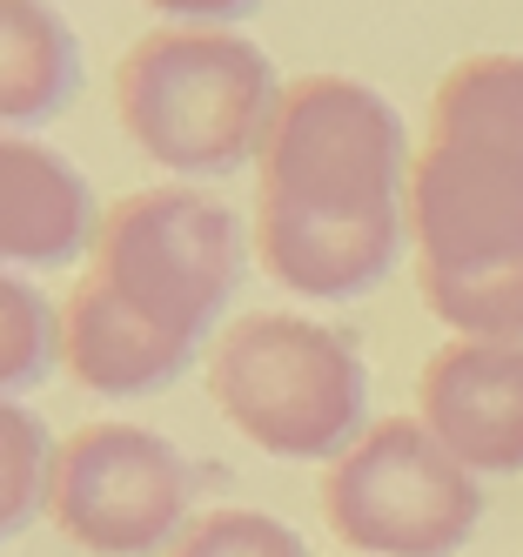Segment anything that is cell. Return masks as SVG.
<instances>
[{"instance_id": "6da1fadb", "label": "cell", "mask_w": 523, "mask_h": 557, "mask_svg": "<svg viewBox=\"0 0 523 557\" xmlns=\"http://www.w3.org/2000/svg\"><path fill=\"white\" fill-rule=\"evenodd\" d=\"M402 114L349 74H302L256 154V256L309 302L370 296L410 228Z\"/></svg>"}, {"instance_id": "7a4b0ae2", "label": "cell", "mask_w": 523, "mask_h": 557, "mask_svg": "<svg viewBox=\"0 0 523 557\" xmlns=\"http://www.w3.org/2000/svg\"><path fill=\"white\" fill-rule=\"evenodd\" d=\"M241 283V222L188 182L135 188L101 215L88 275L61 302V370L95 396L169 389Z\"/></svg>"}, {"instance_id": "3957f363", "label": "cell", "mask_w": 523, "mask_h": 557, "mask_svg": "<svg viewBox=\"0 0 523 557\" xmlns=\"http://www.w3.org/2000/svg\"><path fill=\"white\" fill-rule=\"evenodd\" d=\"M416 275L523 256V54H470L436 82L410 162Z\"/></svg>"}, {"instance_id": "277c9868", "label": "cell", "mask_w": 523, "mask_h": 557, "mask_svg": "<svg viewBox=\"0 0 523 557\" xmlns=\"http://www.w3.org/2000/svg\"><path fill=\"white\" fill-rule=\"evenodd\" d=\"M275 108V61L228 27H148L114 61V114L128 141L188 182L256 162Z\"/></svg>"}, {"instance_id": "5b68a950", "label": "cell", "mask_w": 523, "mask_h": 557, "mask_svg": "<svg viewBox=\"0 0 523 557\" xmlns=\"http://www.w3.org/2000/svg\"><path fill=\"white\" fill-rule=\"evenodd\" d=\"M201 376H209V404L282 463H336L370 430L362 349L343 330L289 309H256L215 330Z\"/></svg>"}, {"instance_id": "8992f818", "label": "cell", "mask_w": 523, "mask_h": 557, "mask_svg": "<svg viewBox=\"0 0 523 557\" xmlns=\"http://www.w3.org/2000/svg\"><path fill=\"white\" fill-rule=\"evenodd\" d=\"M322 517L362 557H457L483 524V476L423 417H376L322 476Z\"/></svg>"}, {"instance_id": "52a82bcc", "label": "cell", "mask_w": 523, "mask_h": 557, "mask_svg": "<svg viewBox=\"0 0 523 557\" xmlns=\"http://www.w3.org/2000/svg\"><path fill=\"white\" fill-rule=\"evenodd\" d=\"M195 476L148 423H74L54 436L48 517L88 557H169L188 531Z\"/></svg>"}, {"instance_id": "ba28073f", "label": "cell", "mask_w": 523, "mask_h": 557, "mask_svg": "<svg viewBox=\"0 0 523 557\" xmlns=\"http://www.w3.org/2000/svg\"><path fill=\"white\" fill-rule=\"evenodd\" d=\"M416 417L476 476L523 470V343L450 336L416 376Z\"/></svg>"}, {"instance_id": "9c48e42d", "label": "cell", "mask_w": 523, "mask_h": 557, "mask_svg": "<svg viewBox=\"0 0 523 557\" xmlns=\"http://www.w3.org/2000/svg\"><path fill=\"white\" fill-rule=\"evenodd\" d=\"M95 188L61 148L0 128V269H61L95 243Z\"/></svg>"}, {"instance_id": "30bf717a", "label": "cell", "mask_w": 523, "mask_h": 557, "mask_svg": "<svg viewBox=\"0 0 523 557\" xmlns=\"http://www.w3.org/2000/svg\"><path fill=\"white\" fill-rule=\"evenodd\" d=\"M80 88V41L48 0H0V128H40Z\"/></svg>"}, {"instance_id": "8fae6325", "label": "cell", "mask_w": 523, "mask_h": 557, "mask_svg": "<svg viewBox=\"0 0 523 557\" xmlns=\"http://www.w3.org/2000/svg\"><path fill=\"white\" fill-rule=\"evenodd\" d=\"M61 363V309L27 275L0 269V396L34 389Z\"/></svg>"}, {"instance_id": "7c38bea8", "label": "cell", "mask_w": 523, "mask_h": 557, "mask_svg": "<svg viewBox=\"0 0 523 557\" xmlns=\"http://www.w3.org/2000/svg\"><path fill=\"white\" fill-rule=\"evenodd\" d=\"M48 463H54L48 423L14 396H0V544L27 531L34 510H48Z\"/></svg>"}, {"instance_id": "4fadbf2b", "label": "cell", "mask_w": 523, "mask_h": 557, "mask_svg": "<svg viewBox=\"0 0 523 557\" xmlns=\"http://www.w3.org/2000/svg\"><path fill=\"white\" fill-rule=\"evenodd\" d=\"M169 557H309V544L269 510H201L188 517V531L169 544Z\"/></svg>"}, {"instance_id": "5bb4252c", "label": "cell", "mask_w": 523, "mask_h": 557, "mask_svg": "<svg viewBox=\"0 0 523 557\" xmlns=\"http://www.w3.org/2000/svg\"><path fill=\"white\" fill-rule=\"evenodd\" d=\"M154 14H169L175 27H228L241 14H256L262 0H148Z\"/></svg>"}]
</instances>
